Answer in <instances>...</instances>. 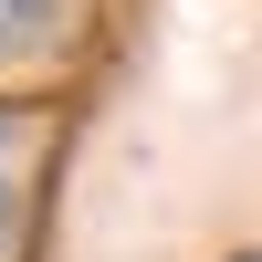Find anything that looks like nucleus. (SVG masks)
Returning a JSON list of instances; mask_svg holds the SVG:
<instances>
[{"label":"nucleus","mask_w":262,"mask_h":262,"mask_svg":"<svg viewBox=\"0 0 262 262\" xmlns=\"http://www.w3.org/2000/svg\"><path fill=\"white\" fill-rule=\"evenodd\" d=\"M63 32V0H0V63H32Z\"/></svg>","instance_id":"nucleus-1"},{"label":"nucleus","mask_w":262,"mask_h":262,"mask_svg":"<svg viewBox=\"0 0 262 262\" xmlns=\"http://www.w3.org/2000/svg\"><path fill=\"white\" fill-rule=\"evenodd\" d=\"M11 221H21V179H11V137H0V262H11Z\"/></svg>","instance_id":"nucleus-2"},{"label":"nucleus","mask_w":262,"mask_h":262,"mask_svg":"<svg viewBox=\"0 0 262 262\" xmlns=\"http://www.w3.org/2000/svg\"><path fill=\"white\" fill-rule=\"evenodd\" d=\"M242 262H262V252H242Z\"/></svg>","instance_id":"nucleus-3"}]
</instances>
